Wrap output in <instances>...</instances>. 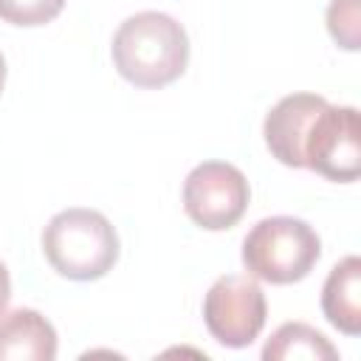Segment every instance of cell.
Here are the masks:
<instances>
[{"mask_svg": "<svg viewBox=\"0 0 361 361\" xmlns=\"http://www.w3.org/2000/svg\"><path fill=\"white\" fill-rule=\"evenodd\" d=\"M113 65L135 87H164L186 71V28L164 11H138L113 34Z\"/></svg>", "mask_w": 361, "mask_h": 361, "instance_id": "cell-1", "label": "cell"}, {"mask_svg": "<svg viewBox=\"0 0 361 361\" xmlns=\"http://www.w3.org/2000/svg\"><path fill=\"white\" fill-rule=\"evenodd\" d=\"M322 313L344 336L361 333V259L355 254L333 265L322 288Z\"/></svg>", "mask_w": 361, "mask_h": 361, "instance_id": "cell-9", "label": "cell"}, {"mask_svg": "<svg viewBox=\"0 0 361 361\" xmlns=\"http://www.w3.org/2000/svg\"><path fill=\"white\" fill-rule=\"evenodd\" d=\"M319 254L322 240L316 228L290 214L259 220L243 240L245 271L271 285H290L305 279L319 262Z\"/></svg>", "mask_w": 361, "mask_h": 361, "instance_id": "cell-3", "label": "cell"}, {"mask_svg": "<svg viewBox=\"0 0 361 361\" xmlns=\"http://www.w3.org/2000/svg\"><path fill=\"white\" fill-rule=\"evenodd\" d=\"M54 358H56V330L42 313L31 307L0 313V361H54Z\"/></svg>", "mask_w": 361, "mask_h": 361, "instance_id": "cell-8", "label": "cell"}, {"mask_svg": "<svg viewBox=\"0 0 361 361\" xmlns=\"http://www.w3.org/2000/svg\"><path fill=\"white\" fill-rule=\"evenodd\" d=\"M42 254L59 276L90 282L116 265L118 234L96 209H62L42 231Z\"/></svg>", "mask_w": 361, "mask_h": 361, "instance_id": "cell-2", "label": "cell"}, {"mask_svg": "<svg viewBox=\"0 0 361 361\" xmlns=\"http://www.w3.org/2000/svg\"><path fill=\"white\" fill-rule=\"evenodd\" d=\"M8 299H11V276H8V268L0 262V313H6Z\"/></svg>", "mask_w": 361, "mask_h": 361, "instance_id": "cell-13", "label": "cell"}, {"mask_svg": "<svg viewBox=\"0 0 361 361\" xmlns=\"http://www.w3.org/2000/svg\"><path fill=\"white\" fill-rule=\"evenodd\" d=\"M265 361H336L338 350L310 324L305 322H285L282 327L274 330V336L262 347Z\"/></svg>", "mask_w": 361, "mask_h": 361, "instance_id": "cell-10", "label": "cell"}, {"mask_svg": "<svg viewBox=\"0 0 361 361\" xmlns=\"http://www.w3.org/2000/svg\"><path fill=\"white\" fill-rule=\"evenodd\" d=\"M248 180L226 161H203L183 180V209L186 214L209 231L231 228L248 209Z\"/></svg>", "mask_w": 361, "mask_h": 361, "instance_id": "cell-5", "label": "cell"}, {"mask_svg": "<svg viewBox=\"0 0 361 361\" xmlns=\"http://www.w3.org/2000/svg\"><path fill=\"white\" fill-rule=\"evenodd\" d=\"M305 166L350 183L361 175V124L355 107L324 104L305 138Z\"/></svg>", "mask_w": 361, "mask_h": 361, "instance_id": "cell-6", "label": "cell"}, {"mask_svg": "<svg viewBox=\"0 0 361 361\" xmlns=\"http://www.w3.org/2000/svg\"><path fill=\"white\" fill-rule=\"evenodd\" d=\"M327 31L341 48L358 51V45H361L358 0H330V6H327Z\"/></svg>", "mask_w": 361, "mask_h": 361, "instance_id": "cell-12", "label": "cell"}, {"mask_svg": "<svg viewBox=\"0 0 361 361\" xmlns=\"http://www.w3.org/2000/svg\"><path fill=\"white\" fill-rule=\"evenodd\" d=\"M268 305L251 274H226L214 279L203 299V322L223 347H248L265 327Z\"/></svg>", "mask_w": 361, "mask_h": 361, "instance_id": "cell-4", "label": "cell"}, {"mask_svg": "<svg viewBox=\"0 0 361 361\" xmlns=\"http://www.w3.org/2000/svg\"><path fill=\"white\" fill-rule=\"evenodd\" d=\"M3 85H6V59L0 54V90H3Z\"/></svg>", "mask_w": 361, "mask_h": 361, "instance_id": "cell-14", "label": "cell"}, {"mask_svg": "<svg viewBox=\"0 0 361 361\" xmlns=\"http://www.w3.org/2000/svg\"><path fill=\"white\" fill-rule=\"evenodd\" d=\"M324 104H327L324 96L290 93L268 110L265 124H262V135H265L271 155L279 164L296 166V169L305 166V138H307L313 118L319 116V110Z\"/></svg>", "mask_w": 361, "mask_h": 361, "instance_id": "cell-7", "label": "cell"}, {"mask_svg": "<svg viewBox=\"0 0 361 361\" xmlns=\"http://www.w3.org/2000/svg\"><path fill=\"white\" fill-rule=\"evenodd\" d=\"M65 8V0H0V20L23 28L45 25Z\"/></svg>", "mask_w": 361, "mask_h": 361, "instance_id": "cell-11", "label": "cell"}]
</instances>
